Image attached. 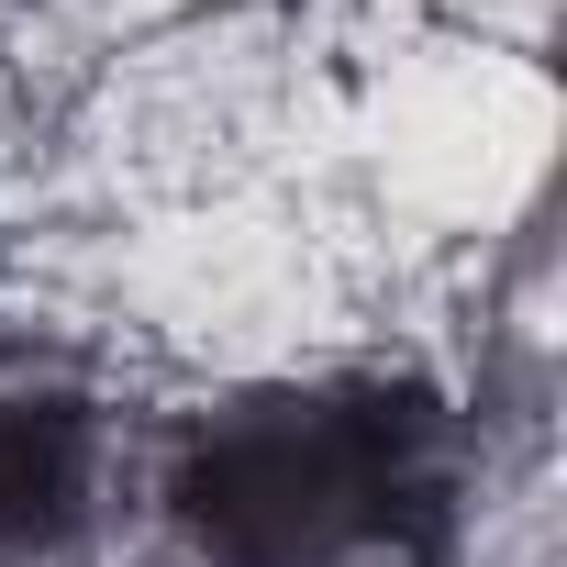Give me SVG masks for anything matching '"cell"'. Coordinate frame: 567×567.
I'll return each mask as SVG.
<instances>
[{"label":"cell","mask_w":567,"mask_h":567,"mask_svg":"<svg viewBox=\"0 0 567 567\" xmlns=\"http://www.w3.org/2000/svg\"><path fill=\"white\" fill-rule=\"evenodd\" d=\"M90 478H101V434L79 401L56 390L0 401V556H56L90 523Z\"/></svg>","instance_id":"7a4b0ae2"},{"label":"cell","mask_w":567,"mask_h":567,"mask_svg":"<svg viewBox=\"0 0 567 567\" xmlns=\"http://www.w3.org/2000/svg\"><path fill=\"white\" fill-rule=\"evenodd\" d=\"M178 534L200 567H357L401 545L445 501V434L423 401L346 390V401H245L223 412L178 478Z\"/></svg>","instance_id":"6da1fadb"}]
</instances>
